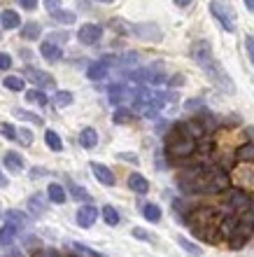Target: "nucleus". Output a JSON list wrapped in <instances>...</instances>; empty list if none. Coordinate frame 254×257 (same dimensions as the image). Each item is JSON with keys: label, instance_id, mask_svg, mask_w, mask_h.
I'll return each mask as SVG.
<instances>
[{"label": "nucleus", "instance_id": "f257e3e1", "mask_svg": "<svg viewBox=\"0 0 254 257\" xmlns=\"http://www.w3.org/2000/svg\"><path fill=\"white\" fill-rule=\"evenodd\" d=\"M184 217H189L187 220L189 229L194 231L196 236H201L203 241H212V234H214V229H219V220H221V217L214 215L212 208H203V206L201 208H194Z\"/></svg>", "mask_w": 254, "mask_h": 257}, {"label": "nucleus", "instance_id": "f03ea898", "mask_svg": "<svg viewBox=\"0 0 254 257\" xmlns=\"http://www.w3.org/2000/svg\"><path fill=\"white\" fill-rule=\"evenodd\" d=\"M231 187V180H228V173L219 166H212V169L203 171V194H217V192H224Z\"/></svg>", "mask_w": 254, "mask_h": 257}, {"label": "nucleus", "instance_id": "7ed1b4c3", "mask_svg": "<svg viewBox=\"0 0 254 257\" xmlns=\"http://www.w3.org/2000/svg\"><path fill=\"white\" fill-rule=\"evenodd\" d=\"M173 134L177 136V138H170V141H168V145H166L168 157H173V159H189V157L198 150L196 141H189V138L180 136V131H177V128H175Z\"/></svg>", "mask_w": 254, "mask_h": 257}, {"label": "nucleus", "instance_id": "20e7f679", "mask_svg": "<svg viewBox=\"0 0 254 257\" xmlns=\"http://www.w3.org/2000/svg\"><path fill=\"white\" fill-rule=\"evenodd\" d=\"M210 12H212L214 19L221 21L224 31L233 33V31H235V14H233V10H231V7L224 5L221 0H212V3H210Z\"/></svg>", "mask_w": 254, "mask_h": 257}, {"label": "nucleus", "instance_id": "39448f33", "mask_svg": "<svg viewBox=\"0 0 254 257\" xmlns=\"http://www.w3.org/2000/svg\"><path fill=\"white\" fill-rule=\"evenodd\" d=\"M133 96H135V89L126 87V84H112V87H110V101H112V105H117V108L131 105Z\"/></svg>", "mask_w": 254, "mask_h": 257}, {"label": "nucleus", "instance_id": "423d86ee", "mask_svg": "<svg viewBox=\"0 0 254 257\" xmlns=\"http://www.w3.org/2000/svg\"><path fill=\"white\" fill-rule=\"evenodd\" d=\"M110 63H119V59H112V56H105V59H101V61H94L91 66L87 68V77L94 82H101L107 77V73H110Z\"/></svg>", "mask_w": 254, "mask_h": 257}, {"label": "nucleus", "instance_id": "0eeeda50", "mask_svg": "<svg viewBox=\"0 0 254 257\" xmlns=\"http://www.w3.org/2000/svg\"><path fill=\"white\" fill-rule=\"evenodd\" d=\"M191 56H194V61L198 66L207 68L212 63V47H210V42L207 40H198L191 45Z\"/></svg>", "mask_w": 254, "mask_h": 257}, {"label": "nucleus", "instance_id": "6e6552de", "mask_svg": "<svg viewBox=\"0 0 254 257\" xmlns=\"http://www.w3.org/2000/svg\"><path fill=\"white\" fill-rule=\"evenodd\" d=\"M103 38V28L98 24H82V28L77 31V40L82 45H96Z\"/></svg>", "mask_w": 254, "mask_h": 257}, {"label": "nucleus", "instance_id": "1a4fd4ad", "mask_svg": "<svg viewBox=\"0 0 254 257\" xmlns=\"http://www.w3.org/2000/svg\"><path fill=\"white\" fill-rule=\"evenodd\" d=\"M205 73L210 75V77H212L214 82H217V84H219L221 89H224V91H228V94H233V82L228 80L226 77V73H224V68L219 66V63H210V66L205 68Z\"/></svg>", "mask_w": 254, "mask_h": 257}, {"label": "nucleus", "instance_id": "9d476101", "mask_svg": "<svg viewBox=\"0 0 254 257\" xmlns=\"http://www.w3.org/2000/svg\"><path fill=\"white\" fill-rule=\"evenodd\" d=\"M24 75H26L28 82H33L35 87H54V77L45 70H38V68H24Z\"/></svg>", "mask_w": 254, "mask_h": 257}, {"label": "nucleus", "instance_id": "9b49d317", "mask_svg": "<svg viewBox=\"0 0 254 257\" xmlns=\"http://www.w3.org/2000/svg\"><path fill=\"white\" fill-rule=\"evenodd\" d=\"M175 128L180 131V136H184L189 141H201L203 134H205V128H203L201 122H180Z\"/></svg>", "mask_w": 254, "mask_h": 257}, {"label": "nucleus", "instance_id": "f8f14e48", "mask_svg": "<svg viewBox=\"0 0 254 257\" xmlns=\"http://www.w3.org/2000/svg\"><path fill=\"white\" fill-rule=\"evenodd\" d=\"M98 220V208L96 206H80V210H77V224L80 227H91V224Z\"/></svg>", "mask_w": 254, "mask_h": 257}, {"label": "nucleus", "instance_id": "ddd939ff", "mask_svg": "<svg viewBox=\"0 0 254 257\" xmlns=\"http://www.w3.org/2000/svg\"><path fill=\"white\" fill-rule=\"evenodd\" d=\"M91 171H94V176L101 180L105 187H112L117 180H114V173L110 169H107L105 164H98V162H91Z\"/></svg>", "mask_w": 254, "mask_h": 257}, {"label": "nucleus", "instance_id": "4468645a", "mask_svg": "<svg viewBox=\"0 0 254 257\" xmlns=\"http://www.w3.org/2000/svg\"><path fill=\"white\" fill-rule=\"evenodd\" d=\"M240 227V217H235V215H228V217H221L219 220V236H226L231 238L235 234V229Z\"/></svg>", "mask_w": 254, "mask_h": 257}, {"label": "nucleus", "instance_id": "2eb2a0df", "mask_svg": "<svg viewBox=\"0 0 254 257\" xmlns=\"http://www.w3.org/2000/svg\"><path fill=\"white\" fill-rule=\"evenodd\" d=\"M3 164H5V169L10 171V173H21V171H24V157H21L19 152H5Z\"/></svg>", "mask_w": 254, "mask_h": 257}, {"label": "nucleus", "instance_id": "dca6fc26", "mask_svg": "<svg viewBox=\"0 0 254 257\" xmlns=\"http://www.w3.org/2000/svg\"><path fill=\"white\" fill-rule=\"evenodd\" d=\"M40 56H42V59H47V61H61L63 49H61L59 45H54V42L45 40V45L40 47Z\"/></svg>", "mask_w": 254, "mask_h": 257}, {"label": "nucleus", "instance_id": "f3484780", "mask_svg": "<svg viewBox=\"0 0 254 257\" xmlns=\"http://www.w3.org/2000/svg\"><path fill=\"white\" fill-rule=\"evenodd\" d=\"M80 145L84 150H94L96 145H98V134H96V128L87 126V128H82V134H80Z\"/></svg>", "mask_w": 254, "mask_h": 257}, {"label": "nucleus", "instance_id": "a211bd4d", "mask_svg": "<svg viewBox=\"0 0 254 257\" xmlns=\"http://www.w3.org/2000/svg\"><path fill=\"white\" fill-rule=\"evenodd\" d=\"M128 187L133 192H138V194H147L149 183H147V178L140 176V173H131L128 176Z\"/></svg>", "mask_w": 254, "mask_h": 257}, {"label": "nucleus", "instance_id": "6ab92c4d", "mask_svg": "<svg viewBox=\"0 0 254 257\" xmlns=\"http://www.w3.org/2000/svg\"><path fill=\"white\" fill-rule=\"evenodd\" d=\"M0 24H3V28H7V31H12V28H19V26H21L19 12H14V10H5V12L0 14Z\"/></svg>", "mask_w": 254, "mask_h": 257}, {"label": "nucleus", "instance_id": "aec40b11", "mask_svg": "<svg viewBox=\"0 0 254 257\" xmlns=\"http://www.w3.org/2000/svg\"><path fill=\"white\" fill-rule=\"evenodd\" d=\"M47 199L49 201H54V203H63L68 199V194H66V190H63V185H59V183H52L47 187Z\"/></svg>", "mask_w": 254, "mask_h": 257}, {"label": "nucleus", "instance_id": "412c9836", "mask_svg": "<svg viewBox=\"0 0 254 257\" xmlns=\"http://www.w3.org/2000/svg\"><path fill=\"white\" fill-rule=\"evenodd\" d=\"M235 159H238L240 164L254 162V143H242L240 148L235 150Z\"/></svg>", "mask_w": 254, "mask_h": 257}, {"label": "nucleus", "instance_id": "4be33fe9", "mask_svg": "<svg viewBox=\"0 0 254 257\" xmlns=\"http://www.w3.org/2000/svg\"><path fill=\"white\" fill-rule=\"evenodd\" d=\"M52 14V19L56 21V24H66V26H70V24H75L77 21V14L75 12H68V10H54V12H49Z\"/></svg>", "mask_w": 254, "mask_h": 257}, {"label": "nucleus", "instance_id": "5701e85b", "mask_svg": "<svg viewBox=\"0 0 254 257\" xmlns=\"http://www.w3.org/2000/svg\"><path fill=\"white\" fill-rule=\"evenodd\" d=\"M245 203H247V196H245V192H240V190H231V192H228L226 206H228L231 210L240 208V206H245Z\"/></svg>", "mask_w": 254, "mask_h": 257}, {"label": "nucleus", "instance_id": "b1692460", "mask_svg": "<svg viewBox=\"0 0 254 257\" xmlns=\"http://www.w3.org/2000/svg\"><path fill=\"white\" fill-rule=\"evenodd\" d=\"M7 224H12L14 229H21V227H26V213H21V210L12 208L7 210Z\"/></svg>", "mask_w": 254, "mask_h": 257}, {"label": "nucleus", "instance_id": "393cba45", "mask_svg": "<svg viewBox=\"0 0 254 257\" xmlns=\"http://www.w3.org/2000/svg\"><path fill=\"white\" fill-rule=\"evenodd\" d=\"M21 38H26V40H38L40 38V24H35V21H28L21 26Z\"/></svg>", "mask_w": 254, "mask_h": 257}, {"label": "nucleus", "instance_id": "a878e982", "mask_svg": "<svg viewBox=\"0 0 254 257\" xmlns=\"http://www.w3.org/2000/svg\"><path fill=\"white\" fill-rule=\"evenodd\" d=\"M133 119H135V115L128 108H117V110H114V115H112V122L114 124H131Z\"/></svg>", "mask_w": 254, "mask_h": 257}, {"label": "nucleus", "instance_id": "bb28decb", "mask_svg": "<svg viewBox=\"0 0 254 257\" xmlns=\"http://www.w3.org/2000/svg\"><path fill=\"white\" fill-rule=\"evenodd\" d=\"M177 243H180V248H182V250H187L189 255H194V257L203 255V248H201V245L191 243V241H189L187 236H177Z\"/></svg>", "mask_w": 254, "mask_h": 257}, {"label": "nucleus", "instance_id": "cd10ccee", "mask_svg": "<svg viewBox=\"0 0 254 257\" xmlns=\"http://www.w3.org/2000/svg\"><path fill=\"white\" fill-rule=\"evenodd\" d=\"M142 215H145V220H149V222H159L161 208L156 203H145V206H142Z\"/></svg>", "mask_w": 254, "mask_h": 257}, {"label": "nucleus", "instance_id": "c85d7f7f", "mask_svg": "<svg viewBox=\"0 0 254 257\" xmlns=\"http://www.w3.org/2000/svg\"><path fill=\"white\" fill-rule=\"evenodd\" d=\"M103 220H105L110 227H117L119 224V210L114 208V206H103Z\"/></svg>", "mask_w": 254, "mask_h": 257}, {"label": "nucleus", "instance_id": "c756f323", "mask_svg": "<svg viewBox=\"0 0 254 257\" xmlns=\"http://www.w3.org/2000/svg\"><path fill=\"white\" fill-rule=\"evenodd\" d=\"M28 210L33 215H42L45 213V199H42V194H33L28 199Z\"/></svg>", "mask_w": 254, "mask_h": 257}, {"label": "nucleus", "instance_id": "7c9ffc66", "mask_svg": "<svg viewBox=\"0 0 254 257\" xmlns=\"http://www.w3.org/2000/svg\"><path fill=\"white\" fill-rule=\"evenodd\" d=\"M45 141H47V145H49V150H54V152H61L63 150V143H61V138H59V134L56 131H45Z\"/></svg>", "mask_w": 254, "mask_h": 257}, {"label": "nucleus", "instance_id": "2f4dec72", "mask_svg": "<svg viewBox=\"0 0 254 257\" xmlns=\"http://www.w3.org/2000/svg\"><path fill=\"white\" fill-rule=\"evenodd\" d=\"M3 87H7L10 91H24V80L21 77H17V75H7L5 80H3Z\"/></svg>", "mask_w": 254, "mask_h": 257}, {"label": "nucleus", "instance_id": "473e14b6", "mask_svg": "<svg viewBox=\"0 0 254 257\" xmlns=\"http://www.w3.org/2000/svg\"><path fill=\"white\" fill-rule=\"evenodd\" d=\"M14 117H19V119H24V122H31V124H45L40 115H35V112H28V110H21V108L14 110Z\"/></svg>", "mask_w": 254, "mask_h": 257}, {"label": "nucleus", "instance_id": "72a5a7b5", "mask_svg": "<svg viewBox=\"0 0 254 257\" xmlns=\"http://www.w3.org/2000/svg\"><path fill=\"white\" fill-rule=\"evenodd\" d=\"M17 231L19 229H14L12 224H5L3 229H0V245H10L14 241V236H17Z\"/></svg>", "mask_w": 254, "mask_h": 257}, {"label": "nucleus", "instance_id": "f704fd0d", "mask_svg": "<svg viewBox=\"0 0 254 257\" xmlns=\"http://www.w3.org/2000/svg\"><path fill=\"white\" fill-rule=\"evenodd\" d=\"M68 190H70L73 199H77V201H87L89 199V192L84 190V187H80L77 183H73V180H68Z\"/></svg>", "mask_w": 254, "mask_h": 257}, {"label": "nucleus", "instance_id": "c9c22d12", "mask_svg": "<svg viewBox=\"0 0 254 257\" xmlns=\"http://www.w3.org/2000/svg\"><path fill=\"white\" fill-rule=\"evenodd\" d=\"M70 103H73V94L70 91H56L54 94V105L56 108H68Z\"/></svg>", "mask_w": 254, "mask_h": 257}, {"label": "nucleus", "instance_id": "e433bc0d", "mask_svg": "<svg viewBox=\"0 0 254 257\" xmlns=\"http://www.w3.org/2000/svg\"><path fill=\"white\" fill-rule=\"evenodd\" d=\"M26 101L28 103H40V105H45V103H47V96H45V91L31 89V91H26Z\"/></svg>", "mask_w": 254, "mask_h": 257}, {"label": "nucleus", "instance_id": "4c0bfd02", "mask_svg": "<svg viewBox=\"0 0 254 257\" xmlns=\"http://www.w3.org/2000/svg\"><path fill=\"white\" fill-rule=\"evenodd\" d=\"M245 227H249V229H254V199L249 201V206H247V213H245V220H240Z\"/></svg>", "mask_w": 254, "mask_h": 257}, {"label": "nucleus", "instance_id": "58836bf2", "mask_svg": "<svg viewBox=\"0 0 254 257\" xmlns=\"http://www.w3.org/2000/svg\"><path fill=\"white\" fill-rule=\"evenodd\" d=\"M0 134H3V136H5V138H7V141H14V138H17V128H14L12 126V124H0Z\"/></svg>", "mask_w": 254, "mask_h": 257}, {"label": "nucleus", "instance_id": "ea45409f", "mask_svg": "<svg viewBox=\"0 0 254 257\" xmlns=\"http://www.w3.org/2000/svg\"><path fill=\"white\" fill-rule=\"evenodd\" d=\"M75 250L80 252V255H84V257H103L101 252L91 250V248H87V245H82V243H75Z\"/></svg>", "mask_w": 254, "mask_h": 257}, {"label": "nucleus", "instance_id": "a19ab883", "mask_svg": "<svg viewBox=\"0 0 254 257\" xmlns=\"http://www.w3.org/2000/svg\"><path fill=\"white\" fill-rule=\"evenodd\" d=\"M17 138H21V141H24V145H31V143H33V131L21 128V131H17Z\"/></svg>", "mask_w": 254, "mask_h": 257}, {"label": "nucleus", "instance_id": "79ce46f5", "mask_svg": "<svg viewBox=\"0 0 254 257\" xmlns=\"http://www.w3.org/2000/svg\"><path fill=\"white\" fill-rule=\"evenodd\" d=\"M10 66H12V56L5 54V52H0V70H7Z\"/></svg>", "mask_w": 254, "mask_h": 257}, {"label": "nucleus", "instance_id": "37998d69", "mask_svg": "<svg viewBox=\"0 0 254 257\" xmlns=\"http://www.w3.org/2000/svg\"><path fill=\"white\" fill-rule=\"evenodd\" d=\"M245 49H247V56H249V61H252V66H254V38L252 35L245 40Z\"/></svg>", "mask_w": 254, "mask_h": 257}, {"label": "nucleus", "instance_id": "c03bdc74", "mask_svg": "<svg viewBox=\"0 0 254 257\" xmlns=\"http://www.w3.org/2000/svg\"><path fill=\"white\" fill-rule=\"evenodd\" d=\"M131 234H133L135 238H138V241H149V234L145 229H140V227H135L133 231H131Z\"/></svg>", "mask_w": 254, "mask_h": 257}, {"label": "nucleus", "instance_id": "a18cd8bd", "mask_svg": "<svg viewBox=\"0 0 254 257\" xmlns=\"http://www.w3.org/2000/svg\"><path fill=\"white\" fill-rule=\"evenodd\" d=\"M19 3V7H24V10H35L38 7V0H17Z\"/></svg>", "mask_w": 254, "mask_h": 257}, {"label": "nucleus", "instance_id": "49530a36", "mask_svg": "<svg viewBox=\"0 0 254 257\" xmlns=\"http://www.w3.org/2000/svg\"><path fill=\"white\" fill-rule=\"evenodd\" d=\"M61 7V0H45V10L47 12H54V10H59Z\"/></svg>", "mask_w": 254, "mask_h": 257}, {"label": "nucleus", "instance_id": "de8ad7c7", "mask_svg": "<svg viewBox=\"0 0 254 257\" xmlns=\"http://www.w3.org/2000/svg\"><path fill=\"white\" fill-rule=\"evenodd\" d=\"M33 257H61L56 250H38Z\"/></svg>", "mask_w": 254, "mask_h": 257}, {"label": "nucleus", "instance_id": "09e8293b", "mask_svg": "<svg viewBox=\"0 0 254 257\" xmlns=\"http://www.w3.org/2000/svg\"><path fill=\"white\" fill-rule=\"evenodd\" d=\"M119 159H128V162H131V164H138V157H135V155H131V152H121V155H119Z\"/></svg>", "mask_w": 254, "mask_h": 257}, {"label": "nucleus", "instance_id": "8fccbe9b", "mask_svg": "<svg viewBox=\"0 0 254 257\" xmlns=\"http://www.w3.org/2000/svg\"><path fill=\"white\" fill-rule=\"evenodd\" d=\"M47 173H49L47 169H35L33 173H31V176H33V178H38V176H47Z\"/></svg>", "mask_w": 254, "mask_h": 257}, {"label": "nucleus", "instance_id": "3c124183", "mask_svg": "<svg viewBox=\"0 0 254 257\" xmlns=\"http://www.w3.org/2000/svg\"><path fill=\"white\" fill-rule=\"evenodd\" d=\"M182 82H184V77H182V75H177V77H173V80H170V87H175V84H182Z\"/></svg>", "mask_w": 254, "mask_h": 257}, {"label": "nucleus", "instance_id": "603ef678", "mask_svg": "<svg viewBox=\"0 0 254 257\" xmlns=\"http://www.w3.org/2000/svg\"><path fill=\"white\" fill-rule=\"evenodd\" d=\"M175 5H180V7H187V5H191L194 0H173Z\"/></svg>", "mask_w": 254, "mask_h": 257}, {"label": "nucleus", "instance_id": "864d4df0", "mask_svg": "<svg viewBox=\"0 0 254 257\" xmlns=\"http://www.w3.org/2000/svg\"><path fill=\"white\" fill-rule=\"evenodd\" d=\"M242 3H245V7H247L249 12H254V0H242Z\"/></svg>", "mask_w": 254, "mask_h": 257}, {"label": "nucleus", "instance_id": "5fc2aeb1", "mask_svg": "<svg viewBox=\"0 0 254 257\" xmlns=\"http://www.w3.org/2000/svg\"><path fill=\"white\" fill-rule=\"evenodd\" d=\"M0 187H7V180H5V176H3V171H0Z\"/></svg>", "mask_w": 254, "mask_h": 257}, {"label": "nucleus", "instance_id": "6e6d98bb", "mask_svg": "<svg viewBox=\"0 0 254 257\" xmlns=\"http://www.w3.org/2000/svg\"><path fill=\"white\" fill-rule=\"evenodd\" d=\"M96 3H114V0H96Z\"/></svg>", "mask_w": 254, "mask_h": 257}]
</instances>
